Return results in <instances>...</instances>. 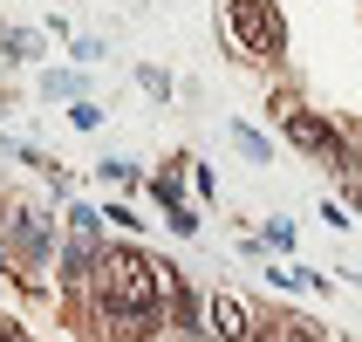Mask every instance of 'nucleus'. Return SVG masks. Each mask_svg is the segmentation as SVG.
<instances>
[{
	"mask_svg": "<svg viewBox=\"0 0 362 342\" xmlns=\"http://www.w3.org/2000/svg\"><path fill=\"white\" fill-rule=\"evenodd\" d=\"M281 342H322V336H315V322H301V315H287V322H281Z\"/></svg>",
	"mask_w": 362,
	"mask_h": 342,
	"instance_id": "nucleus-11",
	"label": "nucleus"
},
{
	"mask_svg": "<svg viewBox=\"0 0 362 342\" xmlns=\"http://www.w3.org/2000/svg\"><path fill=\"white\" fill-rule=\"evenodd\" d=\"M226 28L240 35L246 55H281V14H274V0H233Z\"/></svg>",
	"mask_w": 362,
	"mask_h": 342,
	"instance_id": "nucleus-3",
	"label": "nucleus"
},
{
	"mask_svg": "<svg viewBox=\"0 0 362 342\" xmlns=\"http://www.w3.org/2000/svg\"><path fill=\"white\" fill-rule=\"evenodd\" d=\"M69 226H76L82 240H103V212L96 205H69Z\"/></svg>",
	"mask_w": 362,
	"mask_h": 342,
	"instance_id": "nucleus-7",
	"label": "nucleus"
},
{
	"mask_svg": "<svg viewBox=\"0 0 362 342\" xmlns=\"http://www.w3.org/2000/svg\"><path fill=\"white\" fill-rule=\"evenodd\" d=\"M96 302L117 322H151L164 302V267H151V253H137V246H103Z\"/></svg>",
	"mask_w": 362,
	"mask_h": 342,
	"instance_id": "nucleus-1",
	"label": "nucleus"
},
{
	"mask_svg": "<svg viewBox=\"0 0 362 342\" xmlns=\"http://www.w3.org/2000/svg\"><path fill=\"white\" fill-rule=\"evenodd\" d=\"M96 178H103V185H130V178H137V164H123V158H103V164H96Z\"/></svg>",
	"mask_w": 362,
	"mask_h": 342,
	"instance_id": "nucleus-9",
	"label": "nucleus"
},
{
	"mask_svg": "<svg viewBox=\"0 0 362 342\" xmlns=\"http://www.w3.org/2000/svg\"><path fill=\"white\" fill-rule=\"evenodd\" d=\"M137 82L151 89V96H171V76H164V69H137Z\"/></svg>",
	"mask_w": 362,
	"mask_h": 342,
	"instance_id": "nucleus-14",
	"label": "nucleus"
},
{
	"mask_svg": "<svg viewBox=\"0 0 362 342\" xmlns=\"http://www.w3.org/2000/svg\"><path fill=\"white\" fill-rule=\"evenodd\" d=\"M41 89H48V96H82V76H76V69H48Z\"/></svg>",
	"mask_w": 362,
	"mask_h": 342,
	"instance_id": "nucleus-6",
	"label": "nucleus"
},
{
	"mask_svg": "<svg viewBox=\"0 0 362 342\" xmlns=\"http://www.w3.org/2000/svg\"><path fill=\"white\" fill-rule=\"evenodd\" d=\"M0 233H7V246H14V261H28V267L55 261V233H48L41 212H28V205H14V212L0 220Z\"/></svg>",
	"mask_w": 362,
	"mask_h": 342,
	"instance_id": "nucleus-4",
	"label": "nucleus"
},
{
	"mask_svg": "<svg viewBox=\"0 0 362 342\" xmlns=\"http://www.w3.org/2000/svg\"><path fill=\"white\" fill-rule=\"evenodd\" d=\"M205 336H219V342H253L260 329H253V308H246L233 287H212V295H205Z\"/></svg>",
	"mask_w": 362,
	"mask_h": 342,
	"instance_id": "nucleus-5",
	"label": "nucleus"
},
{
	"mask_svg": "<svg viewBox=\"0 0 362 342\" xmlns=\"http://www.w3.org/2000/svg\"><path fill=\"white\" fill-rule=\"evenodd\" d=\"M287 144H301L308 158H328L335 171L356 178V151H349V137H342L328 117H315V110H287Z\"/></svg>",
	"mask_w": 362,
	"mask_h": 342,
	"instance_id": "nucleus-2",
	"label": "nucleus"
},
{
	"mask_svg": "<svg viewBox=\"0 0 362 342\" xmlns=\"http://www.w3.org/2000/svg\"><path fill=\"white\" fill-rule=\"evenodd\" d=\"M69 123H76V130H96V123H103V103L76 96V110H69Z\"/></svg>",
	"mask_w": 362,
	"mask_h": 342,
	"instance_id": "nucleus-10",
	"label": "nucleus"
},
{
	"mask_svg": "<svg viewBox=\"0 0 362 342\" xmlns=\"http://www.w3.org/2000/svg\"><path fill=\"white\" fill-rule=\"evenodd\" d=\"M233 144H240V151H246V158H274V151H267V137H260V130H253V123H233Z\"/></svg>",
	"mask_w": 362,
	"mask_h": 342,
	"instance_id": "nucleus-8",
	"label": "nucleus"
},
{
	"mask_svg": "<svg viewBox=\"0 0 362 342\" xmlns=\"http://www.w3.org/2000/svg\"><path fill=\"white\" fill-rule=\"evenodd\" d=\"M0 329H7V322H0Z\"/></svg>",
	"mask_w": 362,
	"mask_h": 342,
	"instance_id": "nucleus-15",
	"label": "nucleus"
},
{
	"mask_svg": "<svg viewBox=\"0 0 362 342\" xmlns=\"http://www.w3.org/2000/svg\"><path fill=\"white\" fill-rule=\"evenodd\" d=\"M267 246H274V253H287V246H294V226H287V220H267Z\"/></svg>",
	"mask_w": 362,
	"mask_h": 342,
	"instance_id": "nucleus-12",
	"label": "nucleus"
},
{
	"mask_svg": "<svg viewBox=\"0 0 362 342\" xmlns=\"http://www.w3.org/2000/svg\"><path fill=\"white\" fill-rule=\"evenodd\" d=\"M171 233H178V240H192V233H199V212H192V205H178V212H171Z\"/></svg>",
	"mask_w": 362,
	"mask_h": 342,
	"instance_id": "nucleus-13",
	"label": "nucleus"
}]
</instances>
